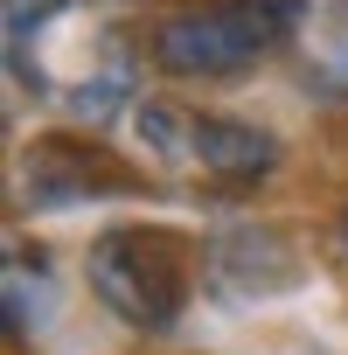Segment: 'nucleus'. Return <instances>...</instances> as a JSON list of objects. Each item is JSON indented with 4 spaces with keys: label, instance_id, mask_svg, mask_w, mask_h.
<instances>
[{
    "label": "nucleus",
    "instance_id": "nucleus-1",
    "mask_svg": "<svg viewBox=\"0 0 348 355\" xmlns=\"http://www.w3.org/2000/svg\"><path fill=\"white\" fill-rule=\"evenodd\" d=\"M299 28V0H202L153 28V70L182 84H223L265 63Z\"/></svg>",
    "mask_w": 348,
    "mask_h": 355
},
{
    "label": "nucleus",
    "instance_id": "nucleus-2",
    "mask_svg": "<svg viewBox=\"0 0 348 355\" xmlns=\"http://www.w3.org/2000/svg\"><path fill=\"white\" fill-rule=\"evenodd\" d=\"M91 272V293L139 334H167L189 306V244L174 230H105L84 258Z\"/></svg>",
    "mask_w": 348,
    "mask_h": 355
},
{
    "label": "nucleus",
    "instance_id": "nucleus-3",
    "mask_svg": "<svg viewBox=\"0 0 348 355\" xmlns=\"http://www.w3.org/2000/svg\"><path fill=\"white\" fill-rule=\"evenodd\" d=\"M132 125H139V146L153 160L195 174V182L244 189V182H258V174L279 167V139L258 132V125H244V119H223V112H195V105L153 98V105L132 112Z\"/></svg>",
    "mask_w": 348,
    "mask_h": 355
},
{
    "label": "nucleus",
    "instance_id": "nucleus-4",
    "mask_svg": "<svg viewBox=\"0 0 348 355\" xmlns=\"http://www.w3.org/2000/svg\"><path fill=\"white\" fill-rule=\"evenodd\" d=\"M28 189H35V202H77L91 189H125V174H112L98 160V146L42 139V146H28Z\"/></svg>",
    "mask_w": 348,
    "mask_h": 355
},
{
    "label": "nucleus",
    "instance_id": "nucleus-5",
    "mask_svg": "<svg viewBox=\"0 0 348 355\" xmlns=\"http://www.w3.org/2000/svg\"><path fill=\"white\" fill-rule=\"evenodd\" d=\"M56 8H63V0H8V35H15V42H28Z\"/></svg>",
    "mask_w": 348,
    "mask_h": 355
}]
</instances>
